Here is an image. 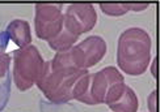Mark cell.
I'll list each match as a JSON object with an SVG mask.
<instances>
[{"mask_svg": "<svg viewBox=\"0 0 160 112\" xmlns=\"http://www.w3.org/2000/svg\"><path fill=\"white\" fill-rule=\"evenodd\" d=\"M106 42L98 35L87 37L84 41L67 50L70 63L78 69H88L102 60L106 54Z\"/></svg>", "mask_w": 160, "mask_h": 112, "instance_id": "5b68a950", "label": "cell"}, {"mask_svg": "<svg viewBox=\"0 0 160 112\" xmlns=\"http://www.w3.org/2000/svg\"><path fill=\"white\" fill-rule=\"evenodd\" d=\"M45 61L36 46L29 44L13 55V81L18 90H29L43 70Z\"/></svg>", "mask_w": 160, "mask_h": 112, "instance_id": "3957f363", "label": "cell"}, {"mask_svg": "<svg viewBox=\"0 0 160 112\" xmlns=\"http://www.w3.org/2000/svg\"><path fill=\"white\" fill-rule=\"evenodd\" d=\"M64 13L62 4H36V35L43 41H51L63 29Z\"/></svg>", "mask_w": 160, "mask_h": 112, "instance_id": "8992f818", "label": "cell"}, {"mask_svg": "<svg viewBox=\"0 0 160 112\" xmlns=\"http://www.w3.org/2000/svg\"><path fill=\"white\" fill-rule=\"evenodd\" d=\"M97 22V13L92 4H71L64 13L63 28L75 37H80L84 33L91 31Z\"/></svg>", "mask_w": 160, "mask_h": 112, "instance_id": "52a82bcc", "label": "cell"}, {"mask_svg": "<svg viewBox=\"0 0 160 112\" xmlns=\"http://www.w3.org/2000/svg\"><path fill=\"white\" fill-rule=\"evenodd\" d=\"M119 82H125V78L121 72L114 67H106L98 70L97 73H89L85 93L79 102L85 103L88 106L104 104L108 91Z\"/></svg>", "mask_w": 160, "mask_h": 112, "instance_id": "277c9868", "label": "cell"}, {"mask_svg": "<svg viewBox=\"0 0 160 112\" xmlns=\"http://www.w3.org/2000/svg\"><path fill=\"white\" fill-rule=\"evenodd\" d=\"M78 39H79L78 37L71 34L68 30H66L63 28L62 31L59 33L55 38H52L51 41H49V46L51 50H54L57 52H63V51L70 50L72 46H75Z\"/></svg>", "mask_w": 160, "mask_h": 112, "instance_id": "8fae6325", "label": "cell"}, {"mask_svg": "<svg viewBox=\"0 0 160 112\" xmlns=\"http://www.w3.org/2000/svg\"><path fill=\"white\" fill-rule=\"evenodd\" d=\"M148 7V4L143 3H102L100 8L109 16H122L128 12H139Z\"/></svg>", "mask_w": 160, "mask_h": 112, "instance_id": "30bf717a", "label": "cell"}, {"mask_svg": "<svg viewBox=\"0 0 160 112\" xmlns=\"http://www.w3.org/2000/svg\"><path fill=\"white\" fill-rule=\"evenodd\" d=\"M9 64H11V56L5 51L0 50V78L7 74Z\"/></svg>", "mask_w": 160, "mask_h": 112, "instance_id": "7c38bea8", "label": "cell"}, {"mask_svg": "<svg viewBox=\"0 0 160 112\" xmlns=\"http://www.w3.org/2000/svg\"><path fill=\"white\" fill-rule=\"evenodd\" d=\"M151 37L144 29L129 28L118 38L117 64L123 73L141 76L151 63Z\"/></svg>", "mask_w": 160, "mask_h": 112, "instance_id": "7a4b0ae2", "label": "cell"}, {"mask_svg": "<svg viewBox=\"0 0 160 112\" xmlns=\"http://www.w3.org/2000/svg\"><path fill=\"white\" fill-rule=\"evenodd\" d=\"M155 95H156V91H152V94L150 96V99H148V103L151 104V112H155Z\"/></svg>", "mask_w": 160, "mask_h": 112, "instance_id": "4fadbf2b", "label": "cell"}, {"mask_svg": "<svg viewBox=\"0 0 160 112\" xmlns=\"http://www.w3.org/2000/svg\"><path fill=\"white\" fill-rule=\"evenodd\" d=\"M87 73L88 70L72 67L55 55L50 61H45L37 86L50 102L62 104L72 99L78 81Z\"/></svg>", "mask_w": 160, "mask_h": 112, "instance_id": "6da1fadb", "label": "cell"}, {"mask_svg": "<svg viewBox=\"0 0 160 112\" xmlns=\"http://www.w3.org/2000/svg\"><path fill=\"white\" fill-rule=\"evenodd\" d=\"M7 34L20 48H24L32 43L30 25L26 20H13L7 26Z\"/></svg>", "mask_w": 160, "mask_h": 112, "instance_id": "9c48e42d", "label": "cell"}, {"mask_svg": "<svg viewBox=\"0 0 160 112\" xmlns=\"http://www.w3.org/2000/svg\"><path fill=\"white\" fill-rule=\"evenodd\" d=\"M104 104L113 112H137L139 101L134 90L125 82H119L108 91Z\"/></svg>", "mask_w": 160, "mask_h": 112, "instance_id": "ba28073f", "label": "cell"}]
</instances>
